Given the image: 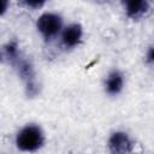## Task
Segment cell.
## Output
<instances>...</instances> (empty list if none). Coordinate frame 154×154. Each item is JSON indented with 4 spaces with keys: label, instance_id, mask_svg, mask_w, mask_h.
Wrapping results in <instances>:
<instances>
[{
    "label": "cell",
    "instance_id": "7",
    "mask_svg": "<svg viewBox=\"0 0 154 154\" xmlns=\"http://www.w3.org/2000/svg\"><path fill=\"white\" fill-rule=\"evenodd\" d=\"M123 87V77L119 72L114 71L112 72L108 78H107V82H106V89L109 94H117L120 91Z\"/></svg>",
    "mask_w": 154,
    "mask_h": 154
},
{
    "label": "cell",
    "instance_id": "1",
    "mask_svg": "<svg viewBox=\"0 0 154 154\" xmlns=\"http://www.w3.org/2000/svg\"><path fill=\"white\" fill-rule=\"evenodd\" d=\"M5 55L16 66V69L18 70V73L26 82V87L29 88V90H34L35 89V83H34L35 79H34L32 69H31L30 64L20 57V54L18 53L16 43H8L5 47Z\"/></svg>",
    "mask_w": 154,
    "mask_h": 154
},
{
    "label": "cell",
    "instance_id": "6",
    "mask_svg": "<svg viewBox=\"0 0 154 154\" xmlns=\"http://www.w3.org/2000/svg\"><path fill=\"white\" fill-rule=\"evenodd\" d=\"M126 13L130 17H136L141 13H143L147 8V1L146 0H124Z\"/></svg>",
    "mask_w": 154,
    "mask_h": 154
},
{
    "label": "cell",
    "instance_id": "3",
    "mask_svg": "<svg viewBox=\"0 0 154 154\" xmlns=\"http://www.w3.org/2000/svg\"><path fill=\"white\" fill-rule=\"evenodd\" d=\"M37 29L46 38H51L61 29V18L53 13H45L37 20Z\"/></svg>",
    "mask_w": 154,
    "mask_h": 154
},
{
    "label": "cell",
    "instance_id": "10",
    "mask_svg": "<svg viewBox=\"0 0 154 154\" xmlns=\"http://www.w3.org/2000/svg\"><path fill=\"white\" fill-rule=\"evenodd\" d=\"M6 4H7V0H2V7H1V13H4L6 11Z\"/></svg>",
    "mask_w": 154,
    "mask_h": 154
},
{
    "label": "cell",
    "instance_id": "2",
    "mask_svg": "<svg viewBox=\"0 0 154 154\" xmlns=\"http://www.w3.org/2000/svg\"><path fill=\"white\" fill-rule=\"evenodd\" d=\"M17 147L22 150L32 152L38 149L43 143V135L38 126L26 125L17 135Z\"/></svg>",
    "mask_w": 154,
    "mask_h": 154
},
{
    "label": "cell",
    "instance_id": "5",
    "mask_svg": "<svg viewBox=\"0 0 154 154\" xmlns=\"http://www.w3.org/2000/svg\"><path fill=\"white\" fill-rule=\"evenodd\" d=\"M82 36V28L78 24H72L67 26L63 32V42L66 47L76 46Z\"/></svg>",
    "mask_w": 154,
    "mask_h": 154
},
{
    "label": "cell",
    "instance_id": "9",
    "mask_svg": "<svg viewBox=\"0 0 154 154\" xmlns=\"http://www.w3.org/2000/svg\"><path fill=\"white\" fill-rule=\"evenodd\" d=\"M149 63H154V47L148 52V57H147Z\"/></svg>",
    "mask_w": 154,
    "mask_h": 154
},
{
    "label": "cell",
    "instance_id": "8",
    "mask_svg": "<svg viewBox=\"0 0 154 154\" xmlns=\"http://www.w3.org/2000/svg\"><path fill=\"white\" fill-rule=\"evenodd\" d=\"M23 1L30 7H40L46 2V0H23Z\"/></svg>",
    "mask_w": 154,
    "mask_h": 154
},
{
    "label": "cell",
    "instance_id": "4",
    "mask_svg": "<svg viewBox=\"0 0 154 154\" xmlns=\"http://www.w3.org/2000/svg\"><path fill=\"white\" fill-rule=\"evenodd\" d=\"M109 149L113 153H128L131 150L132 143L126 134L124 132H114L109 138Z\"/></svg>",
    "mask_w": 154,
    "mask_h": 154
}]
</instances>
